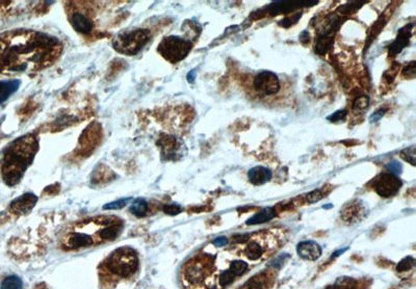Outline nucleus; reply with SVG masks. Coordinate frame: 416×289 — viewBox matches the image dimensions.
I'll return each mask as SVG.
<instances>
[{"instance_id": "8", "label": "nucleus", "mask_w": 416, "mask_h": 289, "mask_svg": "<svg viewBox=\"0 0 416 289\" xmlns=\"http://www.w3.org/2000/svg\"><path fill=\"white\" fill-rule=\"evenodd\" d=\"M402 184V181L395 175L391 173H382L376 178L374 187L380 197L390 198L397 194Z\"/></svg>"}, {"instance_id": "16", "label": "nucleus", "mask_w": 416, "mask_h": 289, "mask_svg": "<svg viewBox=\"0 0 416 289\" xmlns=\"http://www.w3.org/2000/svg\"><path fill=\"white\" fill-rule=\"evenodd\" d=\"M270 283V276L265 272H261L249 279L240 289H268Z\"/></svg>"}, {"instance_id": "30", "label": "nucleus", "mask_w": 416, "mask_h": 289, "mask_svg": "<svg viewBox=\"0 0 416 289\" xmlns=\"http://www.w3.org/2000/svg\"><path fill=\"white\" fill-rule=\"evenodd\" d=\"M301 16H302V13H297V14H294V15H290V16L285 17L282 21H280L279 24L281 26H283V27H290V26L296 24L299 21V19L301 18Z\"/></svg>"}, {"instance_id": "38", "label": "nucleus", "mask_w": 416, "mask_h": 289, "mask_svg": "<svg viewBox=\"0 0 416 289\" xmlns=\"http://www.w3.org/2000/svg\"><path fill=\"white\" fill-rule=\"evenodd\" d=\"M227 244H228V238H227V237H224V236L218 237V238L213 239V242H212V245H213L215 248L225 247Z\"/></svg>"}, {"instance_id": "9", "label": "nucleus", "mask_w": 416, "mask_h": 289, "mask_svg": "<svg viewBox=\"0 0 416 289\" xmlns=\"http://www.w3.org/2000/svg\"><path fill=\"white\" fill-rule=\"evenodd\" d=\"M254 88L257 93L264 96H272L279 92L280 80L275 73L263 71L254 78Z\"/></svg>"}, {"instance_id": "21", "label": "nucleus", "mask_w": 416, "mask_h": 289, "mask_svg": "<svg viewBox=\"0 0 416 289\" xmlns=\"http://www.w3.org/2000/svg\"><path fill=\"white\" fill-rule=\"evenodd\" d=\"M276 215L275 210L272 207H266L261 209L259 212L254 214L251 219L247 221V225H258L270 221Z\"/></svg>"}, {"instance_id": "35", "label": "nucleus", "mask_w": 416, "mask_h": 289, "mask_svg": "<svg viewBox=\"0 0 416 289\" xmlns=\"http://www.w3.org/2000/svg\"><path fill=\"white\" fill-rule=\"evenodd\" d=\"M403 74L407 78H413L415 76V63L412 62L409 64L403 71Z\"/></svg>"}, {"instance_id": "39", "label": "nucleus", "mask_w": 416, "mask_h": 289, "mask_svg": "<svg viewBox=\"0 0 416 289\" xmlns=\"http://www.w3.org/2000/svg\"><path fill=\"white\" fill-rule=\"evenodd\" d=\"M385 113H386V110H379V111H377L376 113H374V114L372 115L371 119H369V122H371V123H376V122H378V121L385 115Z\"/></svg>"}, {"instance_id": "24", "label": "nucleus", "mask_w": 416, "mask_h": 289, "mask_svg": "<svg viewBox=\"0 0 416 289\" xmlns=\"http://www.w3.org/2000/svg\"><path fill=\"white\" fill-rule=\"evenodd\" d=\"M332 35H328V34H322L318 40L317 43L315 45V51L318 55H325L328 50L329 48L332 45Z\"/></svg>"}, {"instance_id": "4", "label": "nucleus", "mask_w": 416, "mask_h": 289, "mask_svg": "<svg viewBox=\"0 0 416 289\" xmlns=\"http://www.w3.org/2000/svg\"><path fill=\"white\" fill-rule=\"evenodd\" d=\"M219 273L216 256L202 251L184 263L181 280L187 289H216Z\"/></svg>"}, {"instance_id": "27", "label": "nucleus", "mask_w": 416, "mask_h": 289, "mask_svg": "<svg viewBox=\"0 0 416 289\" xmlns=\"http://www.w3.org/2000/svg\"><path fill=\"white\" fill-rule=\"evenodd\" d=\"M228 267L237 277H240V276L244 275L249 268L248 264L245 261H242V260L232 261V262H231V264H229Z\"/></svg>"}, {"instance_id": "15", "label": "nucleus", "mask_w": 416, "mask_h": 289, "mask_svg": "<svg viewBox=\"0 0 416 289\" xmlns=\"http://www.w3.org/2000/svg\"><path fill=\"white\" fill-rule=\"evenodd\" d=\"M265 252V244L255 238L249 240L243 249V254L250 260H258Z\"/></svg>"}, {"instance_id": "33", "label": "nucleus", "mask_w": 416, "mask_h": 289, "mask_svg": "<svg viewBox=\"0 0 416 289\" xmlns=\"http://www.w3.org/2000/svg\"><path fill=\"white\" fill-rule=\"evenodd\" d=\"M367 105H368V98L364 97L363 96V97H359L355 100L353 106H354V110H356V111H362V110H365L367 107Z\"/></svg>"}, {"instance_id": "17", "label": "nucleus", "mask_w": 416, "mask_h": 289, "mask_svg": "<svg viewBox=\"0 0 416 289\" xmlns=\"http://www.w3.org/2000/svg\"><path fill=\"white\" fill-rule=\"evenodd\" d=\"M412 27H413V25L409 24L400 30L395 41L390 45V52L392 55H397L408 45L409 39L411 37V32H412Z\"/></svg>"}, {"instance_id": "20", "label": "nucleus", "mask_w": 416, "mask_h": 289, "mask_svg": "<svg viewBox=\"0 0 416 289\" xmlns=\"http://www.w3.org/2000/svg\"><path fill=\"white\" fill-rule=\"evenodd\" d=\"M20 86L19 80L0 81V104L6 102Z\"/></svg>"}, {"instance_id": "19", "label": "nucleus", "mask_w": 416, "mask_h": 289, "mask_svg": "<svg viewBox=\"0 0 416 289\" xmlns=\"http://www.w3.org/2000/svg\"><path fill=\"white\" fill-rule=\"evenodd\" d=\"M317 2H313V3H282V2H277L272 4L270 6H268V11L270 14L275 15V14H279V13H287L292 10H295L301 6H314L316 5Z\"/></svg>"}, {"instance_id": "13", "label": "nucleus", "mask_w": 416, "mask_h": 289, "mask_svg": "<svg viewBox=\"0 0 416 289\" xmlns=\"http://www.w3.org/2000/svg\"><path fill=\"white\" fill-rule=\"evenodd\" d=\"M37 202L38 197L34 196L33 194H30V192H27V194L22 195L21 197L17 198L11 203L10 211L18 215L26 214L34 207Z\"/></svg>"}, {"instance_id": "34", "label": "nucleus", "mask_w": 416, "mask_h": 289, "mask_svg": "<svg viewBox=\"0 0 416 289\" xmlns=\"http://www.w3.org/2000/svg\"><path fill=\"white\" fill-rule=\"evenodd\" d=\"M321 198H322V194H321V191H320L319 189H315V190L309 192V194L307 195V201H308L309 203L317 202V201H319Z\"/></svg>"}, {"instance_id": "22", "label": "nucleus", "mask_w": 416, "mask_h": 289, "mask_svg": "<svg viewBox=\"0 0 416 289\" xmlns=\"http://www.w3.org/2000/svg\"><path fill=\"white\" fill-rule=\"evenodd\" d=\"M161 141H162L161 148L164 151V155L167 158L172 159L175 156L176 152L179 150L178 141L174 137H164Z\"/></svg>"}, {"instance_id": "31", "label": "nucleus", "mask_w": 416, "mask_h": 289, "mask_svg": "<svg viewBox=\"0 0 416 289\" xmlns=\"http://www.w3.org/2000/svg\"><path fill=\"white\" fill-rule=\"evenodd\" d=\"M129 200H130V199H120V200H117V201H115V202H112V203H108V204L104 205L103 208L106 209V210L121 209V208H123L124 206H126V204L128 203Z\"/></svg>"}, {"instance_id": "7", "label": "nucleus", "mask_w": 416, "mask_h": 289, "mask_svg": "<svg viewBox=\"0 0 416 289\" xmlns=\"http://www.w3.org/2000/svg\"><path fill=\"white\" fill-rule=\"evenodd\" d=\"M192 47L193 44L191 41L178 35H170L159 43L157 51L168 62L176 64L188 57L192 50Z\"/></svg>"}, {"instance_id": "3", "label": "nucleus", "mask_w": 416, "mask_h": 289, "mask_svg": "<svg viewBox=\"0 0 416 289\" xmlns=\"http://www.w3.org/2000/svg\"><path fill=\"white\" fill-rule=\"evenodd\" d=\"M38 151L39 140L33 134H27L16 139L6 150L2 174L8 185L12 186L20 182Z\"/></svg>"}, {"instance_id": "41", "label": "nucleus", "mask_w": 416, "mask_h": 289, "mask_svg": "<svg viewBox=\"0 0 416 289\" xmlns=\"http://www.w3.org/2000/svg\"><path fill=\"white\" fill-rule=\"evenodd\" d=\"M195 77H196V73H195L194 70L191 71V72L188 74V80H189L190 82H193V81L195 80Z\"/></svg>"}, {"instance_id": "40", "label": "nucleus", "mask_w": 416, "mask_h": 289, "mask_svg": "<svg viewBox=\"0 0 416 289\" xmlns=\"http://www.w3.org/2000/svg\"><path fill=\"white\" fill-rule=\"evenodd\" d=\"M300 40H301V42H308L309 41V33L307 31H303L300 34Z\"/></svg>"}, {"instance_id": "28", "label": "nucleus", "mask_w": 416, "mask_h": 289, "mask_svg": "<svg viewBox=\"0 0 416 289\" xmlns=\"http://www.w3.org/2000/svg\"><path fill=\"white\" fill-rule=\"evenodd\" d=\"M414 263H415V260H414V258L413 257H411V256H408V257H406V258H404L399 264H397V266H396V270L399 272V273H403V272H407V270H409V269H411L412 267H413V265H414Z\"/></svg>"}, {"instance_id": "5", "label": "nucleus", "mask_w": 416, "mask_h": 289, "mask_svg": "<svg viewBox=\"0 0 416 289\" xmlns=\"http://www.w3.org/2000/svg\"><path fill=\"white\" fill-rule=\"evenodd\" d=\"M106 268L121 278H128L136 273L140 266L137 252L130 247H121L115 250L105 261Z\"/></svg>"}, {"instance_id": "26", "label": "nucleus", "mask_w": 416, "mask_h": 289, "mask_svg": "<svg viewBox=\"0 0 416 289\" xmlns=\"http://www.w3.org/2000/svg\"><path fill=\"white\" fill-rule=\"evenodd\" d=\"M0 288L2 289H22L23 282L18 276L12 275V276L7 277L2 282V286H0Z\"/></svg>"}, {"instance_id": "18", "label": "nucleus", "mask_w": 416, "mask_h": 289, "mask_svg": "<svg viewBox=\"0 0 416 289\" xmlns=\"http://www.w3.org/2000/svg\"><path fill=\"white\" fill-rule=\"evenodd\" d=\"M272 172L265 167H254L248 173L249 181L254 185H262L272 179Z\"/></svg>"}, {"instance_id": "10", "label": "nucleus", "mask_w": 416, "mask_h": 289, "mask_svg": "<svg viewBox=\"0 0 416 289\" xmlns=\"http://www.w3.org/2000/svg\"><path fill=\"white\" fill-rule=\"evenodd\" d=\"M101 138V126L94 122L83 131L79 138V150L81 154H89L95 149Z\"/></svg>"}, {"instance_id": "12", "label": "nucleus", "mask_w": 416, "mask_h": 289, "mask_svg": "<svg viewBox=\"0 0 416 289\" xmlns=\"http://www.w3.org/2000/svg\"><path fill=\"white\" fill-rule=\"evenodd\" d=\"M70 22L73 28L82 34H88L94 28V22L85 13L79 11H73L70 15Z\"/></svg>"}, {"instance_id": "42", "label": "nucleus", "mask_w": 416, "mask_h": 289, "mask_svg": "<svg viewBox=\"0 0 416 289\" xmlns=\"http://www.w3.org/2000/svg\"><path fill=\"white\" fill-rule=\"evenodd\" d=\"M347 250H348V248H345V249H343V250H339V251H337V252H336V253H334V254H333V255H332V258H333V257H337V256H338V255H340V254H342V253H345V252H346V251H347Z\"/></svg>"}, {"instance_id": "23", "label": "nucleus", "mask_w": 416, "mask_h": 289, "mask_svg": "<svg viewBox=\"0 0 416 289\" xmlns=\"http://www.w3.org/2000/svg\"><path fill=\"white\" fill-rule=\"evenodd\" d=\"M148 203L146 200L140 198V199H136L133 201V203L131 204V206L129 207V211L137 218H143L147 214L148 212Z\"/></svg>"}, {"instance_id": "2", "label": "nucleus", "mask_w": 416, "mask_h": 289, "mask_svg": "<svg viewBox=\"0 0 416 289\" xmlns=\"http://www.w3.org/2000/svg\"><path fill=\"white\" fill-rule=\"evenodd\" d=\"M122 229L123 221L117 216L92 218L69 227L61 239V244L67 251L92 248L115 240Z\"/></svg>"}, {"instance_id": "37", "label": "nucleus", "mask_w": 416, "mask_h": 289, "mask_svg": "<svg viewBox=\"0 0 416 289\" xmlns=\"http://www.w3.org/2000/svg\"><path fill=\"white\" fill-rule=\"evenodd\" d=\"M346 116H347V111H338L335 114H333L332 116H330L328 118V120L331 122H338V121L343 120L346 118Z\"/></svg>"}, {"instance_id": "6", "label": "nucleus", "mask_w": 416, "mask_h": 289, "mask_svg": "<svg viewBox=\"0 0 416 289\" xmlns=\"http://www.w3.org/2000/svg\"><path fill=\"white\" fill-rule=\"evenodd\" d=\"M151 39V32L148 29H132L118 34L113 47L119 53L125 56H135L140 52Z\"/></svg>"}, {"instance_id": "32", "label": "nucleus", "mask_w": 416, "mask_h": 289, "mask_svg": "<svg viewBox=\"0 0 416 289\" xmlns=\"http://www.w3.org/2000/svg\"><path fill=\"white\" fill-rule=\"evenodd\" d=\"M164 212L169 214V215H176L178 213H180L183 209L181 206L176 205V204H172V205H165L162 208Z\"/></svg>"}, {"instance_id": "36", "label": "nucleus", "mask_w": 416, "mask_h": 289, "mask_svg": "<svg viewBox=\"0 0 416 289\" xmlns=\"http://www.w3.org/2000/svg\"><path fill=\"white\" fill-rule=\"evenodd\" d=\"M387 168H388V170L390 171V173L393 174V175H399V174H401V172H402V166H401V164L397 162V161H395V160H394V161H391L390 164H388Z\"/></svg>"}, {"instance_id": "25", "label": "nucleus", "mask_w": 416, "mask_h": 289, "mask_svg": "<svg viewBox=\"0 0 416 289\" xmlns=\"http://www.w3.org/2000/svg\"><path fill=\"white\" fill-rule=\"evenodd\" d=\"M327 289H358V286L357 282L354 279L342 277Z\"/></svg>"}, {"instance_id": "14", "label": "nucleus", "mask_w": 416, "mask_h": 289, "mask_svg": "<svg viewBox=\"0 0 416 289\" xmlns=\"http://www.w3.org/2000/svg\"><path fill=\"white\" fill-rule=\"evenodd\" d=\"M297 252L301 258L309 261H314L320 257L321 248L316 242L306 240V242H302L298 245Z\"/></svg>"}, {"instance_id": "29", "label": "nucleus", "mask_w": 416, "mask_h": 289, "mask_svg": "<svg viewBox=\"0 0 416 289\" xmlns=\"http://www.w3.org/2000/svg\"><path fill=\"white\" fill-rule=\"evenodd\" d=\"M401 156L408 162H410L412 166H415V147L412 146L410 148H407L401 152Z\"/></svg>"}, {"instance_id": "11", "label": "nucleus", "mask_w": 416, "mask_h": 289, "mask_svg": "<svg viewBox=\"0 0 416 289\" xmlns=\"http://www.w3.org/2000/svg\"><path fill=\"white\" fill-rule=\"evenodd\" d=\"M366 215V207L360 200H354L347 204L342 211L341 218L348 224H356L363 220Z\"/></svg>"}, {"instance_id": "1", "label": "nucleus", "mask_w": 416, "mask_h": 289, "mask_svg": "<svg viewBox=\"0 0 416 289\" xmlns=\"http://www.w3.org/2000/svg\"><path fill=\"white\" fill-rule=\"evenodd\" d=\"M59 39L34 30L0 34V73H32L51 66L62 55Z\"/></svg>"}]
</instances>
